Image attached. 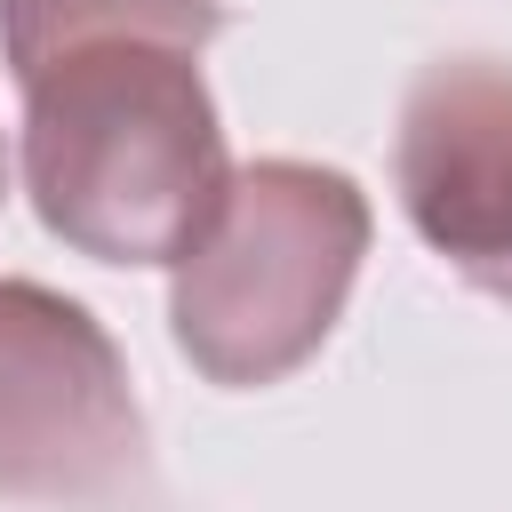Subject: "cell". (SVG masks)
<instances>
[{
	"label": "cell",
	"instance_id": "obj_1",
	"mask_svg": "<svg viewBox=\"0 0 512 512\" xmlns=\"http://www.w3.org/2000/svg\"><path fill=\"white\" fill-rule=\"evenodd\" d=\"M32 216L96 264H176L232 184L200 48L104 40L24 80Z\"/></svg>",
	"mask_w": 512,
	"mask_h": 512
},
{
	"label": "cell",
	"instance_id": "obj_2",
	"mask_svg": "<svg viewBox=\"0 0 512 512\" xmlns=\"http://www.w3.org/2000/svg\"><path fill=\"white\" fill-rule=\"evenodd\" d=\"M368 192L320 160H248L232 168L200 240L168 264V336L224 384L256 392L296 376L352 304L368 256Z\"/></svg>",
	"mask_w": 512,
	"mask_h": 512
},
{
	"label": "cell",
	"instance_id": "obj_3",
	"mask_svg": "<svg viewBox=\"0 0 512 512\" xmlns=\"http://www.w3.org/2000/svg\"><path fill=\"white\" fill-rule=\"evenodd\" d=\"M144 464V408L112 328L40 280L0 272V496L104 504Z\"/></svg>",
	"mask_w": 512,
	"mask_h": 512
},
{
	"label": "cell",
	"instance_id": "obj_4",
	"mask_svg": "<svg viewBox=\"0 0 512 512\" xmlns=\"http://www.w3.org/2000/svg\"><path fill=\"white\" fill-rule=\"evenodd\" d=\"M392 192L416 240L480 296L512 304V64L440 56L408 80Z\"/></svg>",
	"mask_w": 512,
	"mask_h": 512
},
{
	"label": "cell",
	"instance_id": "obj_5",
	"mask_svg": "<svg viewBox=\"0 0 512 512\" xmlns=\"http://www.w3.org/2000/svg\"><path fill=\"white\" fill-rule=\"evenodd\" d=\"M216 32H224V0H0V56L16 88L104 40L208 48Z\"/></svg>",
	"mask_w": 512,
	"mask_h": 512
},
{
	"label": "cell",
	"instance_id": "obj_6",
	"mask_svg": "<svg viewBox=\"0 0 512 512\" xmlns=\"http://www.w3.org/2000/svg\"><path fill=\"white\" fill-rule=\"evenodd\" d=\"M0 200H8V136H0Z\"/></svg>",
	"mask_w": 512,
	"mask_h": 512
}]
</instances>
